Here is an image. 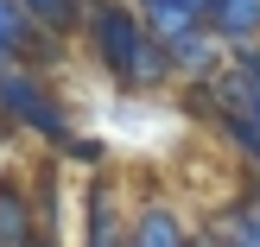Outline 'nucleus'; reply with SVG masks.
Returning <instances> with one entry per match:
<instances>
[{"label":"nucleus","mask_w":260,"mask_h":247,"mask_svg":"<svg viewBox=\"0 0 260 247\" xmlns=\"http://www.w3.org/2000/svg\"><path fill=\"white\" fill-rule=\"evenodd\" d=\"M95 32H102V57H108L127 83H152V76H165V51L152 45L127 13L102 7V13H95Z\"/></svg>","instance_id":"obj_1"},{"label":"nucleus","mask_w":260,"mask_h":247,"mask_svg":"<svg viewBox=\"0 0 260 247\" xmlns=\"http://www.w3.org/2000/svg\"><path fill=\"white\" fill-rule=\"evenodd\" d=\"M0 95H7V108H19L32 127H45V133H63V114H51V108H45V95H38L25 76H0Z\"/></svg>","instance_id":"obj_2"},{"label":"nucleus","mask_w":260,"mask_h":247,"mask_svg":"<svg viewBox=\"0 0 260 247\" xmlns=\"http://www.w3.org/2000/svg\"><path fill=\"white\" fill-rule=\"evenodd\" d=\"M203 13H210V25L229 32V38H248L260 25V0H203Z\"/></svg>","instance_id":"obj_3"},{"label":"nucleus","mask_w":260,"mask_h":247,"mask_svg":"<svg viewBox=\"0 0 260 247\" xmlns=\"http://www.w3.org/2000/svg\"><path fill=\"white\" fill-rule=\"evenodd\" d=\"M146 13H152V25L165 38H184V25L203 19V0H146Z\"/></svg>","instance_id":"obj_4"},{"label":"nucleus","mask_w":260,"mask_h":247,"mask_svg":"<svg viewBox=\"0 0 260 247\" xmlns=\"http://www.w3.org/2000/svg\"><path fill=\"white\" fill-rule=\"evenodd\" d=\"M134 247H184V241H178V222H172L165 209H146V216H140V241H134Z\"/></svg>","instance_id":"obj_5"},{"label":"nucleus","mask_w":260,"mask_h":247,"mask_svg":"<svg viewBox=\"0 0 260 247\" xmlns=\"http://www.w3.org/2000/svg\"><path fill=\"white\" fill-rule=\"evenodd\" d=\"M19 235H25V209H19V197H0V241L19 247Z\"/></svg>","instance_id":"obj_6"},{"label":"nucleus","mask_w":260,"mask_h":247,"mask_svg":"<svg viewBox=\"0 0 260 247\" xmlns=\"http://www.w3.org/2000/svg\"><path fill=\"white\" fill-rule=\"evenodd\" d=\"M19 38H25V13L13 7V0H0V51L19 45Z\"/></svg>","instance_id":"obj_7"},{"label":"nucleus","mask_w":260,"mask_h":247,"mask_svg":"<svg viewBox=\"0 0 260 247\" xmlns=\"http://www.w3.org/2000/svg\"><path fill=\"white\" fill-rule=\"evenodd\" d=\"M229 241H235V247H260V209H254V216H241V222L229 228Z\"/></svg>","instance_id":"obj_8"},{"label":"nucleus","mask_w":260,"mask_h":247,"mask_svg":"<svg viewBox=\"0 0 260 247\" xmlns=\"http://www.w3.org/2000/svg\"><path fill=\"white\" fill-rule=\"evenodd\" d=\"M13 7H32V13H45V19H70V7H76V0H13Z\"/></svg>","instance_id":"obj_9"}]
</instances>
